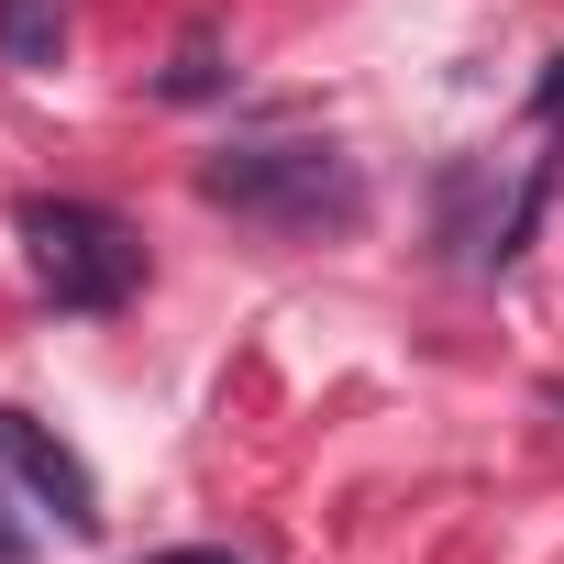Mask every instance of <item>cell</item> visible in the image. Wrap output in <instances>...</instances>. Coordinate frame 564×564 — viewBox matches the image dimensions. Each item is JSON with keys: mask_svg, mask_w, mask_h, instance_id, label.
<instances>
[{"mask_svg": "<svg viewBox=\"0 0 564 564\" xmlns=\"http://www.w3.org/2000/svg\"><path fill=\"white\" fill-rule=\"evenodd\" d=\"M199 199L232 210V221H265V232H355V221H366V177H355V155L322 144V133L210 155V166H199Z\"/></svg>", "mask_w": 564, "mask_h": 564, "instance_id": "6da1fadb", "label": "cell"}, {"mask_svg": "<svg viewBox=\"0 0 564 564\" xmlns=\"http://www.w3.org/2000/svg\"><path fill=\"white\" fill-rule=\"evenodd\" d=\"M23 265H34V289L56 300V311H78V322H111V311H133V289H144V232L122 221V210H100V199H23Z\"/></svg>", "mask_w": 564, "mask_h": 564, "instance_id": "7a4b0ae2", "label": "cell"}, {"mask_svg": "<svg viewBox=\"0 0 564 564\" xmlns=\"http://www.w3.org/2000/svg\"><path fill=\"white\" fill-rule=\"evenodd\" d=\"M0 465H12V476L67 520V531H100V476H89V465H78V443H56L34 410H0Z\"/></svg>", "mask_w": 564, "mask_h": 564, "instance_id": "3957f363", "label": "cell"}, {"mask_svg": "<svg viewBox=\"0 0 564 564\" xmlns=\"http://www.w3.org/2000/svg\"><path fill=\"white\" fill-rule=\"evenodd\" d=\"M67 56V0H0V67H56Z\"/></svg>", "mask_w": 564, "mask_h": 564, "instance_id": "277c9868", "label": "cell"}, {"mask_svg": "<svg viewBox=\"0 0 564 564\" xmlns=\"http://www.w3.org/2000/svg\"><path fill=\"white\" fill-rule=\"evenodd\" d=\"M155 89H166V100H210V89H221V56H210V34H188V45H177V67H166Z\"/></svg>", "mask_w": 564, "mask_h": 564, "instance_id": "5b68a950", "label": "cell"}, {"mask_svg": "<svg viewBox=\"0 0 564 564\" xmlns=\"http://www.w3.org/2000/svg\"><path fill=\"white\" fill-rule=\"evenodd\" d=\"M531 111H542V122H564V56L542 67V89H531Z\"/></svg>", "mask_w": 564, "mask_h": 564, "instance_id": "8992f818", "label": "cell"}, {"mask_svg": "<svg viewBox=\"0 0 564 564\" xmlns=\"http://www.w3.org/2000/svg\"><path fill=\"white\" fill-rule=\"evenodd\" d=\"M155 564H243V553H210V542H177V553H155Z\"/></svg>", "mask_w": 564, "mask_h": 564, "instance_id": "52a82bcc", "label": "cell"}, {"mask_svg": "<svg viewBox=\"0 0 564 564\" xmlns=\"http://www.w3.org/2000/svg\"><path fill=\"white\" fill-rule=\"evenodd\" d=\"M23 553H34V542H23V520H12V509H0V564H23Z\"/></svg>", "mask_w": 564, "mask_h": 564, "instance_id": "ba28073f", "label": "cell"}, {"mask_svg": "<svg viewBox=\"0 0 564 564\" xmlns=\"http://www.w3.org/2000/svg\"><path fill=\"white\" fill-rule=\"evenodd\" d=\"M553 410H564V388H553Z\"/></svg>", "mask_w": 564, "mask_h": 564, "instance_id": "9c48e42d", "label": "cell"}]
</instances>
